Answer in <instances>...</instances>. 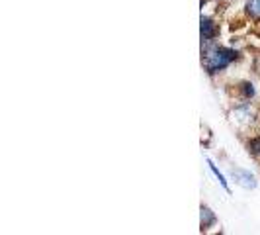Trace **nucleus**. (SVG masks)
<instances>
[{
    "label": "nucleus",
    "instance_id": "1",
    "mask_svg": "<svg viewBox=\"0 0 260 235\" xmlns=\"http://www.w3.org/2000/svg\"><path fill=\"white\" fill-rule=\"evenodd\" d=\"M233 59H237V51H233V49H227V47H211V49L206 51L204 65L208 69V73L213 75V73H217V71H223Z\"/></svg>",
    "mask_w": 260,
    "mask_h": 235
},
{
    "label": "nucleus",
    "instance_id": "2",
    "mask_svg": "<svg viewBox=\"0 0 260 235\" xmlns=\"http://www.w3.org/2000/svg\"><path fill=\"white\" fill-rule=\"evenodd\" d=\"M233 177H235V181L241 184V186H245V188H254V186H256V181H254V177H252L248 170L235 169L233 170Z\"/></svg>",
    "mask_w": 260,
    "mask_h": 235
},
{
    "label": "nucleus",
    "instance_id": "3",
    "mask_svg": "<svg viewBox=\"0 0 260 235\" xmlns=\"http://www.w3.org/2000/svg\"><path fill=\"white\" fill-rule=\"evenodd\" d=\"M215 24L209 20V18H202V41H211V39L215 38Z\"/></svg>",
    "mask_w": 260,
    "mask_h": 235
},
{
    "label": "nucleus",
    "instance_id": "4",
    "mask_svg": "<svg viewBox=\"0 0 260 235\" xmlns=\"http://www.w3.org/2000/svg\"><path fill=\"white\" fill-rule=\"evenodd\" d=\"M215 223V216H213V212L209 208H202V227H209V225H213Z\"/></svg>",
    "mask_w": 260,
    "mask_h": 235
},
{
    "label": "nucleus",
    "instance_id": "5",
    "mask_svg": "<svg viewBox=\"0 0 260 235\" xmlns=\"http://www.w3.org/2000/svg\"><path fill=\"white\" fill-rule=\"evenodd\" d=\"M247 12L250 14L252 18H260V0H248Z\"/></svg>",
    "mask_w": 260,
    "mask_h": 235
},
{
    "label": "nucleus",
    "instance_id": "6",
    "mask_svg": "<svg viewBox=\"0 0 260 235\" xmlns=\"http://www.w3.org/2000/svg\"><path fill=\"white\" fill-rule=\"evenodd\" d=\"M208 163H209V169L213 170V174H215V177L219 179V183H221V186H223V188H225V190H227V192H229V186H227V181H225V177H223L221 172L217 170V167H215V165H213L211 161H208Z\"/></svg>",
    "mask_w": 260,
    "mask_h": 235
},
{
    "label": "nucleus",
    "instance_id": "7",
    "mask_svg": "<svg viewBox=\"0 0 260 235\" xmlns=\"http://www.w3.org/2000/svg\"><path fill=\"white\" fill-rule=\"evenodd\" d=\"M248 147H250V151H252V153L260 155V137H256V139H250Z\"/></svg>",
    "mask_w": 260,
    "mask_h": 235
},
{
    "label": "nucleus",
    "instance_id": "8",
    "mask_svg": "<svg viewBox=\"0 0 260 235\" xmlns=\"http://www.w3.org/2000/svg\"><path fill=\"white\" fill-rule=\"evenodd\" d=\"M243 92H245V96H247V98H250V96L254 94V89H252V84L245 82V84H243Z\"/></svg>",
    "mask_w": 260,
    "mask_h": 235
}]
</instances>
